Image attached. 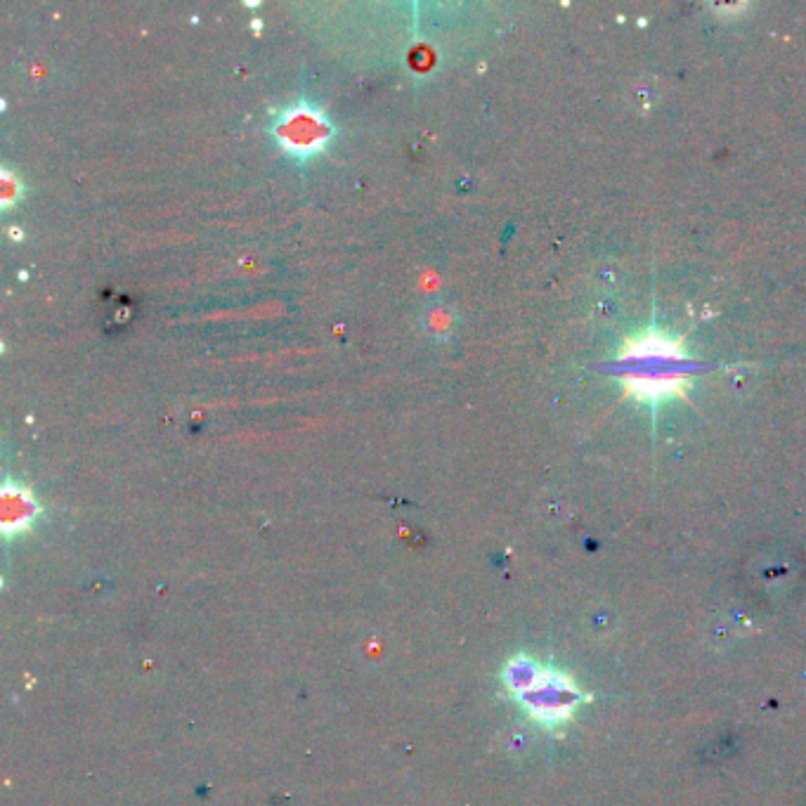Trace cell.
<instances>
[{"label":"cell","instance_id":"1","mask_svg":"<svg viewBox=\"0 0 806 806\" xmlns=\"http://www.w3.org/2000/svg\"><path fill=\"white\" fill-rule=\"evenodd\" d=\"M270 135L286 156L308 161L329 147V142L336 135V128L317 104L298 100L275 116Z\"/></svg>","mask_w":806,"mask_h":806},{"label":"cell","instance_id":"2","mask_svg":"<svg viewBox=\"0 0 806 806\" xmlns=\"http://www.w3.org/2000/svg\"><path fill=\"white\" fill-rule=\"evenodd\" d=\"M0 502H3V532L8 537L22 535L24 530H29L38 513H41V506H38L34 494L26 490L24 485L12 483V480H5Z\"/></svg>","mask_w":806,"mask_h":806},{"label":"cell","instance_id":"3","mask_svg":"<svg viewBox=\"0 0 806 806\" xmlns=\"http://www.w3.org/2000/svg\"><path fill=\"white\" fill-rule=\"evenodd\" d=\"M22 194V185L10 171H3V178H0V201H3L5 208H10Z\"/></svg>","mask_w":806,"mask_h":806}]
</instances>
